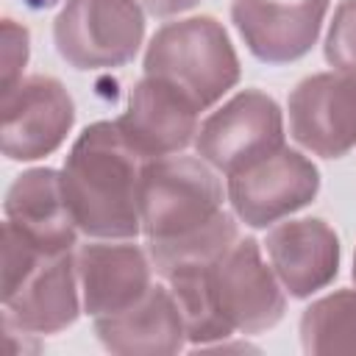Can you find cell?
<instances>
[{"instance_id": "cell-21", "label": "cell", "mask_w": 356, "mask_h": 356, "mask_svg": "<svg viewBox=\"0 0 356 356\" xmlns=\"http://www.w3.org/2000/svg\"><path fill=\"white\" fill-rule=\"evenodd\" d=\"M142 3L153 17H175V14L195 8L200 0H142Z\"/></svg>"}, {"instance_id": "cell-6", "label": "cell", "mask_w": 356, "mask_h": 356, "mask_svg": "<svg viewBox=\"0 0 356 356\" xmlns=\"http://www.w3.org/2000/svg\"><path fill=\"white\" fill-rule=\"evenodd\" d=\"M278 147H284V117L278 103L259 89L234 95L200 122L195 136L197 156L225 175L245 170Z\"/></svg>"}, {"instance_id": "cell-22", "label": "cell", "mask_w": 356, "mask_h": 356, "mask_svg": "<svg viewBox=\"0 0 356 356\" xmlns=\"http://www.w3.org/2000/svg\"><path fill=\"white\" fill-rule=\"evenodd\" d=\"M353 281H356V256H353Z\"/></svg>"}, {"instance_id": "cell-16", "label": "cell", "mask_w": 356, "mask_h": 356, "mask_svg": "<svg viewBox=\"0 0 356 356\" xmlns=\"http://www.w3.org/2000/svg\"><path fill=\"white\" fill-rule=\"evenodd\" d=\"M6 222L44 253H67L78 242V222L64 197L61 172L36 167L22 172L6 192Z\"/></svg>"}, {"instance_id": "cell-2", "label": "cell", "mask_w": 356, "mask_h": 356, "mask_svg": "<svg viewBox=\"0 0 356 356\" xmlns=\"http://www.w3.org/2000/svg\"><path fill=\"white\" fill-rule=\"evenodd\" d=\"M78 261L72 250L44 253L11 222L3 225V325L25 334H56L75 323Z\"/></svg>"}, {"instance_id": "cell-3", "label": "cell", "mask_w": 356, "mask_h": 356, "mask_svg": "<svg viewBox=\"0 0 356 356\" xmlns=\"http://www.w3.org/2000/svg\"><path fill=\"white\" fill-rule=\"evenodd\" d=\"M145 75L184 92L200 111L239 81V58L214 17H189L159 28L145 53Z\"/></svg>"}, {"instance_id": "cell-14", "label": "cell", "mask_w": 356, "mask_h": 356, "mask_svg": "<svg viewBox=\"0 0 356 356\" xmlns=\"http://www.w3.org/2000/svg\"><path fill=\"white\" fill-rule=\"evenodd\" d=\"M83 309L92 317L134 306L153 284L150 253L131 242H92L75 253Z\"/></svg>"}, {"instance_id": "cell-1", "label": "cell", "mask_w": 356, "mask_h": 356, "mask_svg": "<svg viewBox=\"0 0 356 356\" xmlns=\"http://www.w3.org/2000/svg\"><path fill=\"white\" fill-rule=\"evenodd\" d=\"M145 159L117 122L89 125L64 159L61 186L72 220L86 236L131 239L142 231L139 178Z\"/></svg>"}, {"instance_id": "cell-5", "label": "cell", "mask_w": 356, "mask_h": 356, "mask_svg": "<svg viewBox=\"0 0 356 356\" xmlns=\"http://www.w3.org/2000/svg\"><path fill=\"white\" fill-rule=\"evenodd\" d=\"M145 14L136 0H64L53 39L75 70H114L139 53Z\"/></svg>"}, {"instance_id": "cell-15", "label": "cell", "mask_w": 356, "mask_h": 356, "mask_svg": "<svg viewBox=\"0 0 356 356\" xmlns=\"http://www.w3.org/2000/svg\"><path fill=\"white\" fill-rule=\"evenodd\" d=\"M97 339L120 356H161L178 353L186 339L184 314L170 286L153 284L134 306L95 317Z\"/></svg>"}, {"instance_id": "cell-4", "label": "cell", "mask_w": 356, "mask_h": 356, "mask_svg": "<svg viewBox=\"0 0 356 356\" xmlns=\"http://www.w3.org/2000/svg\"><path fill=\"white\" fill-rule=\"evenodd\" d=\"M220 211L222 184L203 159L161 156L142 164L139 220L147 242L189 236Z\"/></svg>"}, {"instance_id": "cell-13", "label": "cell", "mask_w": 356, "mask_h": 356, "mask_svg": "<svg viewBox=\"0 0 356 356\" xmlns=\"http://www.w3.org/2000/svg\"><path fill=\"white\" fill-rule=\"evenodd\" d=\"M270 267L292 298H309L339 273V239L325 220L278 222L264 239Z\"/></svg>"}, {"instance_id": "cell-8", "label": "cell", "mask_w": 356, "mask_h": 356, "mask_svg": "<svg viewBox=\"0 0 356 356\" xmlns=\"http://www.w3.org/2000/svg\"><path fill=\"white\" fill-rule=\"evenodd\" d=\"M0 150L11 161H36L50 156L67 139L75 122V103L61 81L31 75L3 92Z\"/></svg>"}, {"instance_id": "cell-12", "label": "cell", "mask_w": 356, "mask_h": 356, "mask_svg": "<svg viewBox=\"0 0 356 356\" xmlns=\"http://www.w3.org/2000/svg\"><path fill=\"white\" fill-rule=\"evenodd\" d=\"M200 108L175 86L145 75L128 95V108L117 117L125 142L145 159L181 153L197 136Z\"/></svg>"}, {"instance_id": "cell-11", "label": "cell", "mask_w": 356, "mask_h": 356, "mask_svg": "<svg viewBox=\"0 0 356 356\" xmlns=\"http://www.w3.org/2000/svg\"><path fill=\"white\" fill-rule=\"evenodd\" d=\"M328 0H234L231 19L248 50L264 64L303 58L323 31Z\"/></svg>"}, {"instance_id": "cell-7", "label": "cell", "mask_w": 356, "mask_h": 356, "mask_svg": "<svg viewBox=\"0 0 356 356\" xmlns=\"http://www.w3.org/2000/svg\"><path fill=\"white\" fill-rule=\"evenodd\" d=\"M217 314L242 334L273 328L286 309L284 286L261 259L256 239H236L206 275Z\"/></svg>"}, {"instance_id": "cell-10", "label": "cell", "mask_w": 356, "mask_h": 356, "mask_svg": "<svg viewBox=\"0 0 356 356\" xmlns=\"http://www.w3.org/2000/svg\"><path fill=\"white\" fill-rule=\"evenodd\" d=\"M289 134L323 159L356 147V72H317L289 95Z\"/></svg>"}, {"instance_id": "cell-17", "label": "cell", "mask_w": 356, "mask_h": 356, "mask_svg": "<svg viewBox=\"0 0 356 356\" xmlns=\"http://www.w3.org/2000/svg\"><path fill=\"white\" fill-rule=\"evenodd\" d=\"M239 239L236 222L228 211H220L209 225L200 231L181 236V239H167V242H147V253L153 261V270L170 281L184 273H200L217 264L222 253Z\"/></svg>"}, {"instance_id": "cell-9", "label": "cell", "mask_w": 356, "mask_h": 356, "mask_svg": "<svg viewBox=\"0 0 356 356\" xmlns=\"http://www.w3.org/2000/svg\"><path fill=\"white\" fill-rule=\"evenodd\" d=\"M317 189V167L289 147H278L275 153L228 175V200L234 214L250 228H267L309 206Z\"/></svg>"}, {"instance_id": "cell-19", "label": "cell", "mask_w": 356, "mask_h": 356, "mask_svg": "<svg viewBox=\"0 0 356 356\" xmlns=\"http://www.w3.org/2000/svg\"><path fill=\"white\" fill-rule=\"evenodd\" d=\"M325 61L337 72H356V0H342L325 36Z\"/></svg>"}, {"instance_id": "cell-18", "label": "cell", "mask_w": 356, "mask_h": 356, "mask_svg": "<svg viewBox=\"0 0 356 356\" xmlns=\"http://www.w3.org/2000/svg\"><path fill=\"white\" fill-rule=\"evenodd\" d=\"M300 342L306 353H356V292L339 289L314 300L300 317Z\"/></svg>"}, {"instance_id": "cell-20", "label": "cell", "mask_w": 356, "mask_h": 356, "mask_svg": "<svg viewBox=\"0 0 356 356\" xmlns=\"http://www.w3.org/2000/svg\"><path fill=\"white\" fill-rule=\"evenodd\" d=\"M28 61V31L14 19H3V92L22 81Z\"/></svg>"}]
</instances>
